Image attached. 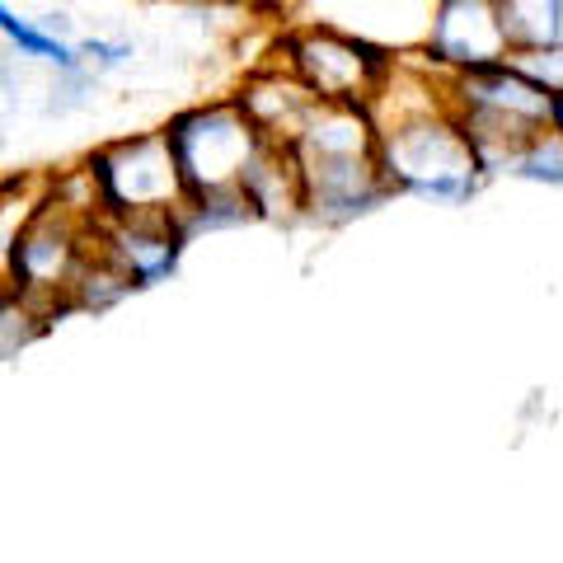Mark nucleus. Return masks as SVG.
Segmentation results:
<instances>
[{"instance_id": "nucleus-11", "label": "nucleus", "mask_w": 563, "mask_h": 563, "mask_svg": "<svg viewBox=\"0 0 563 563\" xmlns=\"http://www.w3.org/2000/svg\"><path fill=\"white\" fill-rule=\"evenodd\" d=\"M0 38L14 57H24L43 70H70L80 66V52H76V38H62V33L43 29V20H33V14L14 10L10 0H0Z\"/></svg>"}, {"instance_id": "nucleus-6", "label": "nucleus", "mask_w": 563, "mask_h": 563, "mask_svg": "<svg viewBox=\"0 0 563 563\" xmlns=\"http://www.w3.org/2000/svg\"><path fill=\"white\" fill-rule=\"evenodd\" d=\"M296 169H301V217L320 225H352L395 198L380 179L376 151L296 155Z\"/></svg>"}, {"instance_id": "nucleus-7", "label": "nucleus", "mask_w": 563, "mask_h": 563, "mask_svg": "<svg viewBox=\"0 0 563 563\" xmlns=\"http://www.w3.org/2000/svg\"><path fill=\"white\" fill-rule=\"evenodd\" d=\"M507 33L498 24L493 0H432L428 38H422V62L442 76L479 70L493 62H507Z\"/></svg>"}, {"instance_id": "nucleus-9", "label": "nucleus", "mask_w": 563, "mask_h": 563, "mask_svg": "<svg viewBox=\"0 0 563 563\" xmlns=\"http://www.w3.org/2000/svg\"><path fill=\"white\" fill-rule=\"evenodd\" d=\"M235 103L250 113V122L268 141H291L296 128H301V118L310 113L314 95L277 62V66H263V70H254V76H244Z\"/></svg>"}, {"instance_id": "nucleus-2", "label": "nucleus", "mask_w": 563, "mask_h": 563, "mask_svg": "<svg viewBox=\"0 0 563 563\" xmlns=\"http://www.w3.org/2000/svg\"><path fill=\"white\" fill-rule=\"evenodd\" d=\"M446 103L474 146L484 179L507 174L512 155L544 128H559V95L544 90L512 62H493L479 70L446 76Z\"/></svg>"}, {"instance_id": "nucleus-14", "label": "nucleus", "mask_w": 563, "mask_h": 563, "mask_svg": "<svg viewBox=\"0 0 563 563\" xmlns=\"http://www.w3.org/2000/svg\"><path fill=\"white\" fill-rule=\"evenodd\" d=\"M507 179L559 188L563 184V136H559V128H544V132H536L531 141H526V146L512 155V165H507Z\"/></svg>"}, {"instance_id": "nucleus-1", "label": "nucleus", "mask_w": 563, "mask_h": 563, "mask_svg": "<svg viewBox=\"0 0 563 563\" xmlns=\"http://www.w3.org/2000/svg\"><path fill=\"white\" fill-rule=\"evenodd\" d=\"M366 113L376 122V165L380 179L399 198H422L437 207H465L484 188V169L474 161L446 103V76L428 62H399L380 90L366 99Z\"/></svg>"}, {"instance_id": "nucleus-10", "label": "nucleus", "mask_w": 563, "mask_h": 563, "mask_svg": "<svg viewBox=\"0 0 563 563\" xmlns=\"http://www.w3.org/2000/svg\"><path fill=\"white\" fill-rule=\"evenodd\" d=\"M244 198L254 202L258 221H296L301 217V169L287 141H268L254 155V165L244 169Z\"/></svg>"}, {"instance_id": "nucleus-18", "label": "nucleus", "mask_w": 563, "mask_h": 563, "mask_svg": "<svg viewBox=\"0 0 563 563\" xmlns=\"http://www.w3.org/2000/svg\"><path fill=\"white\" fill-rule=\"evenodd\" d=\"M235 5H263V0H235Z\"/></svg>"}, {"instance_id": "nucleus-17", "label": "nucleus", "mask_w": 563, "mask_h": 563, "mask_svg": "<svg viewBox=\"0 0 563 563\" xmlns=\"http://www.w3.org/2000/svg\"><path fill=\"white\" fill-rule=\"evenodd\" d=\"M507 62H512L517 70H526L531 80H540L544 90L559 95L563 85V47H531V52H507Z\"/></svg>"}, {"instance_id": "nucleus-4", "label": "nucleus", "mask_w": 563, "mask_h": 563, "mask_svg": "<svg viewBox=\"0 0 563 563\" xmlns=\"http://www.w3.org/2000/svg\"><path fill=\"white\" fill-rule=\"evenodd\" d=\"M174 165L188 192H217V188H240L244 169L254 165V155L263 146V132L250 122V113L231 99H207L192 109L174 113L165 122Z\"/></svg>"}, {"instance_id": "nucleus-15", "label": "nucleus", "mask_w": 563, "mask_h": 563, "mask_svg": "<svg viewBox=\"0 0 563 563\" xmlns=\"http://www.w3.org/2000/svg\"><path fill=\"white\" fill-rule=\"evenodd\" d=\"M43 329H47V314L38 306H29L20 291L0 287V362L20 357Z\"/></svg>"}, {"instance_id": "nucleus-3", "label": "nucleus", "mask_w": 563, "mask_h": 563, "mask_svg": "<svg viewBox=\"0 0 563 563\" xmlns=\"http://www.w3.org/2000/svg\"><path fill=\"white\" fill-rule=\"evenodd\" d=\"M85 174L103 217H179L184 207V179L165 128L103 141L85 155Z\"/></svg>"}, {"instance_id": "nucleus-12", "label": "nucleus", "mask_w": 563, "mask_h": 563, "mask_svg": "<svg viewBox=\"0 0 563 563\" xmlns=\"http://www.w3.org/2000/svg\"><path fill=\"white\" fill-rule=\"evenodd\" d=\"M512 52L563 47V0H493Z\"/></svg>"}, {"instance_id": "nucleus-13", "label": "nucleus", "mask_w": 563, "mask_h": 563, "mask_svg": "<svg viewBox=\"0 0 563 563\" xmlns=\"http://www.w3.org/2000/svg\"><path fill=\"white\" fill-rule=\"evenodd\" d=\"M43 188H47L43 174H24V179L0 184V287H5V277H10V254L24 235L33 207L43 202Z\"/></svg>"}, {"instance_id": "nucleus-5", "label": "nucleus", "mask_w": 563, "mask_h": 563, "mask_svg": "<svg viewBox=\"0 0 563 563\" xmlns=\"http://www.w3.org/2000/svg\"><path fill=\"white\" fill-rule=\"evenodd\" d=\"M282 66L324 103H366L390 76L395 57L372 38L333 24H306L282 38Z\"/></svg>"}, {"instance_id": "nucleus-8", "label": "nucleus", "mask_w": 563, "mask_h": 563, "mask_svg": "<svg viewBox=\"0 0 563 563\" xmlns=\"http://www.w3.org/2000/svg\"><path fill=\"white\" fill-rule=\"evenodd\" d=\"M184 244L179 217H99L95 231V250L132 282V291L161 287L179 273Z\"/></svg>"}, {"instance_id": "nucleus-16", "label": "nucleus", "mask_w": 563, "mask_h": 563, "mask_svg": "<svg viewBox=\"0 0 563 563\" xmlns=\"http://www.w3.org/2000/svg\"><path fill=\"white\" fill-rule=\"evenodd\" d=\"M76 52H80V66L95 70V76H109V70H122L136 62V43L132 38H76Z\"/></svg>"}]
</instances>
